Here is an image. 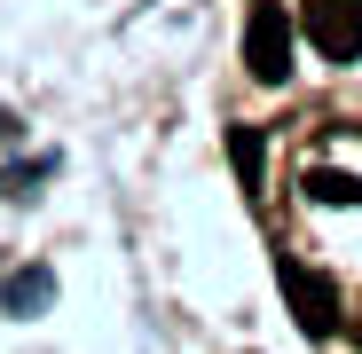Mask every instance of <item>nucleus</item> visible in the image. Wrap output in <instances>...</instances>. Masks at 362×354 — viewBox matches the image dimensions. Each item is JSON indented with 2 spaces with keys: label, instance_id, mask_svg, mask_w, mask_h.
I'll use <instances>...</instances> for the list:
<instances>
[{
  "label": "nucleus",
  "instance_id": "f257e3e1",
  "mask_svg": "<svg viewBox=\"0 0 362 354\" xmlns=\"http://www.w3.org/2000/svg\"><path fill=\"white\" fill-rule=\"evenodd\" d=\"M245 71L260 87H284L291 79V16L276 0H252V24H245Z\"/></svg>",
  "mask_w": 362,
  "mask_h": 354
},
{
  "label": "nucleus",
  "instance_id": "f03ea898",
  "mask_svg": "<svg viewBox=\"0 0 362 354\" xmlns=\"http://www.w3.org/2000/svg\"><path fill=\"white\" fill-rule=\"evenodd\" d=\"M299 32L315 40L323 64H354L362 55V0H299Z\"/></svg>",
  "mask_w": 362,
  "mask_h": 354
},
{
  "label": "nucleus",
  "instance_id": "7ed1b4c3",
  "mask_svg": "<svg viewBox=\"0 0 362 354\" xmlns=\"http://www.w3.org/2000/svg\"><path fill=\"white\" fill-rule=\"evenodd\" d=\"M276 276H284V300H291V315H299V331H308V338H331V331H346L331 276H315L308 260H284Z\"/></svg>",
  "mask_w": 362,
  "mask_h": 354
},
{
  "label": "nucleus",
  "instance_id": "20e7f679",
  "mask_svg": "<svg viewBox=\"0 0 362 354\" xmlns=\"http://www.w3.org/2000/svg\"><path fill=\"white\" fill-rule=\"evenodd\" d=\"M228 165H236V182H245V189H260V173H268V142H260L252 126H228Z\"/></svg>",
  "mask_w": 362,
  "mask_h": 354
},
{
  "label": "nucleus",
  "instance_id": "39448f33",
  "mask_svg": "<svg viewBox=\"0 0 362 354\" xmlns=\"http://www.w3.org/2000/svg\"><path fill=\"white\" fill-rule=\"evenodd\" d=\"M308 205H362V182H354V173H323V165H308Z\"/></svg>",
  "mask_w": 362,
  "mask_h": 354
},
{
  "label": "nucleus",
  "instance_id": "423d86ee",
  "mask_svg": "<svg viewBox=\"0 0 362 354\" xmlns=\"http://www.w3.org/2000/svg\"><path fill=\"white\" fill-rule=\"evenodd\" d=\"M47 300V268H32V276H16L8 291H0V315H24V307H40Z\"/></svg>",
  "mask_w": 362,
  "mask_h": 354
},
{
  "label": "nucleus",
  "instance_id": "0eeeda50",
  "mask_svg": "<svg viewBox=\"0 0 362 354\" xmlns=\"http://www.w3.org/2000/svg\"><path fill=\"white\" fill-rule=\"evenodd\" d=\"M346 338H354V346H362V315H354V323H346Z\"/></svg>",
  "mask_w": 362,
  "mask_h": 354
}]
</instances>
